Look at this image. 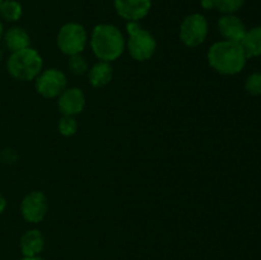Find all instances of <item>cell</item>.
Returning <instances> with one entry per match:
<instances>
[{"instance_id": "cb8c5ba5", "label": "cell", "mask_w": 261, "mask_h": 260, "mask_svg": "<svg viewBox=\"0 0 261 260\" xmlns=\"http://www.w3.org/2000/svg\"><path fill=\"white\" fill-rule=\"evenodd\" d=\"M2 36H3V23L0 22V38H2Z\"/></svg>"}, {"instance_id": "7a4b0ae2", "label": "cell", "mask_w": 261, "mask_h": 260, "mask_svg": "<svg viewBox=\"0 0 261 260\" xmlns=\"http://www.w3.org/2000/svg\"><path fill=\"white\" fill-rule=\"evenodd\" d=\"M91 47L101 61H114L125 50V38L117 27L112 24H97L91 35Z\"/></svg>"}, {"instance_id": "2e32d148", "label": "cell", "mask_w": 261, "mask_h": 260, "mask_svg": "<svg viewBox=\"0 0 261 260\" xmlns=\"http://www.w3.org/2000/svg\"><path fill=\"white\" fill-rule=\"evenodd\" d=\"M22 13V5L15 0H3L0 5V17L8 22H17Z\"/></svg>"}, {"instance_id": "9c48e42d", "label": "cell", "mask_w": 261, "mask_h": 260, "mask_svg": "<svg viewBox=\"0 0 261 260\" xmlns=\"http://www.w3.org/2000/svg\"><path fill=\"white\" fill-rule=\"evenodd\" d=\"M117 14L129 22H138L147 17L152 8V0H115Z\"/></svg>"}, {"instance_id": "ac0fdd59", "label": "cell", "mask_w": 261, "mask_h": 260, "mask_svg": "<svg viewBox=\"0 0 261 260\" xmlns=\"http://www.w3.org/2000/svg\"><path fill=\"white\" fill-rule=\"evenodd\" d=\"M245 0H213L214 8L224 14H233L244 5Z\"/></svg>"}, {"instance_id": "7402d4cb", "label": "cell", "mask_w": 261, "mask_h": 260, "mask_svg": "<svg viewBox=\"0 0 261 260\" xmlns=\"http://www.w3.org/2000/svg\"><path fill=\"white\" fill-rule=\"evenodd\" d=\"M5 208H7V200H5L4 195L0 193V214L5 211Z\"/></svg>"}, {"instance_id": "5b68a950", "label": "cell", "mask_w": 261, "mask_h": 260, "mask_svg": "<svg viewBox=\"0 0 261 260\" xmlns=\"http://www.w3.org/2000/svg\"><path fill=\"white\" fill-rule=\"evenodd\" d=\"M87 45V31L79 23H66L58 33V47L65 55L81 54Z\"/></svg>"}, {"instance_id": "8992f818", "label": "cell", "mask_w": 261, "mask_h": 260, "mask_svg": "<svg viewBox=\"0 0 261 260\" xmlns=\"http://www.w3.org/2000/svg\"><path fill=\"white\" fill-rule=\"evenodd\" d=\"M208 35V22L201 14H190L180 25V38L188 47H196L205 41Z\"/></svg>"}, {"instance_id": "e0dca14e", "label": "cell", "mask_w": 261, "mask_h": 260, "mask_svg": "<svg viewBox=\"0 0 261 260\" xmlns=\"http://www.w3.org/2000/svg\"><path fill=\"white\" fill-rule=\"evenodd\" d=\"M59 133L64 137H71L76 133L78 130V121L75 120L74 116H66L63 115L60 120H59Z\"/></svg>"}, {"instance_id": "603a6c76", "label": "cell", "mask_w": 261, "mask_h": 260, "mask_svg": "<svg viewBox=\"0 0 261 260\" xmlns=\"http://www.w3.org/2000/svg\"><path fill=\"white\" fill-rule=\"evenodd\" d=\"M20 260H45V259H42V257H38V256H32V257H23V259H20Z\"/></svg>"}, {"instance_id": "ffe728a7", "label": "cell", "mask_w": 261, "mask_h": 260, "mask_svg": "<svg viewBox=\"0 0 261 260\" xmlns=\"http://www.w3.org/2000/svg\"><path fill=\"white\" fill-rule=\"evenodd\" d=\"M245 89L251 96H260L261 94V73H254L247 76L245 82Z\"/></svg>"}, {"instance_id": "d6986e66", "label": "cell", "mask_w": 261, "mask_h": 260, "mask_svg": "<svg viewBox=\"0 0 261 260\" xmlns=\"http://www.w3.org/2000/svg\"><path fill=\"white\" fill-rule=\"evenodd\" d=\"M68 66L70 69L71 73L76 74V75H82L87 71L88 69V64L84 56H82L81 54H76V55L69 56L68 60Z\"/></svg>"}, {"instance_id": "8fae6325", "label": "cell", "mask_w": 261, "mask_h": 260, "mask_svg": "<svg viewBox=\"0 0 261 260\" xmlns=\"http://www.w3.org/2000/svg\"><path fill=\"white\" fill-rule=\"evenodd\" d=\"M218 30L227 41L241 42L246 33V27L239 17L233 14H226L218 20Z\"/></svg>"}, {"instance_id": "d4e9b609", "label": "cell", "mask_w": 261, "mask_h": 260, "mask_svg": "<svg viewBox=\"0 0 261 260\" xmlns=\"http://www.w3.org/2000/svg\"><path fill=\"white\" fill-rule=\"evenodd\" d=\"M2 58H3V54H2V50H0V61H2Z\"/></svg>"}, {"instance_id": "3957f363", "label": "cell", "mask_w": 261, "mask_h": 260, "mask_svg": "<svg viewBox=\"0 0 261 260\" xmlns=\"http://www.w3.org/2000/svg\"><path fill=\"white\" fill-rule=\"evenodd\" d=\"M43 61L35 48H23L12 53L7 63L10 75L20 82H30L37 78L42 70Z\"/></svg>"}, {"instance_id": "44dd1931", "label": "cell", "mask_w": 261, "mask_h": 260, "mask_svg": "<svg viewBox=\"0 0 261 260\" xmlns=\"http://www.w3.org/2000/svg\"><path fill=\"white\" fill-rule=\"evenodd\" d=\"M201 7L204 9H212V8H214L213 0H201Z\"/></svg>"}, {"instance_id": "4fadbf2b", "label": "cell", "mask_w": 261, "mask_h": 260, "mask_svg": "<svg viewBox=\"0 0 261 260\" xmlns=\"http://www.w3.org/2000/svg\"><path fill=\"white\" fill-rule=\"evenodd\" d=\"M114 71L107 61H98L91 68L88 73V82L94 88H101L111 82Z\"/></svg>"}, {"instance_id": "52a82bcc", "label": "cell", "mask_w": 261, "mask_h": 260, "mask_svg": "<svg viewBox=\"0 0 261 260\" xmlns=\"http://www.w3.org/2000/svg\"><path fill=\"white\" fill-rule=\"evenodd\" d=\"M66 75L59 69H47L36 78V91L45 98H56L66 88Z\"/></svg>"}, {"instance_id": "30bf717a", "label": "cell", "mask_w": 261, "mask_h": 260, "mask_svg": "<svg viewBox=\"0 0 261 260\" xmlns=\"http://www.w3.org/2000/svg\"><path fill=\"white\" fill-rule=\"evenodd\" d=\"M59 110L66 116H75L81 114L86 106V94L81 88L71 87L65 88V91L59 96Z\"/></svg>"}, {"instance_id": "484cf974", "label": "cell", "mask_w": 261, "mask_h": 260, "mask_svg": "<svg viewBox=\"0 0 261 260\" xmlns=\"http://www.w3.org/2000/svg\"><path fill=\"white\" fill-rule=\"evenodd\" d=\"M2 3H3V0H0V5H2Z\"/></svg>"}, {"instance_id": "6da1fadb", "label": "cell", "mask_w": 261, "mask_h": 260, "mask_svg": "<svg viewBox=\"0 0 261 260\" xmlns=\"http://www.w3.org/2000/svg\"><path fill=\"white\" fill-rule=\"evenodd\" d=\"M208 63L216 71L223 75H234L244 69L246 55L239 42L218 41L208 50Z\"/></svg>"}, {"instance_id": "7c38bea8", "label": "cell", "mask_w": 261, "mask_h": 260, "mask_svg": "<svg viewBox=\"0 0 261 260\" xmlns=\"http://www.w3.org/2000/svg\"><path fill=\"white\" fill-rule=\"evenodd\" d=\"M45 247V237L38 229H30L20 239V250L25 257L37 256Z\"/></svg>"}, {"instance_id": "277c9868", "label": "cell", "mask_w": 261, "mask_h": 260, "mask_svg": "<svg viewBox=\"0 0 261 260\" xmlns=\"http://www.w3.org/2000/svg\"><path fill=\"white\" fill-rule=\"evenodd\" d=\"M129 33L127 50L130 56L137 61H147L154 55L157 48V41L152 33L143 30L138 22H129L126 25Z\"/></svg>"}, {"instance_id": "5bb4252c", "label": "cell", "mask_w": 261, "mask_h": 260, "mask_svg": "<svg viewBox=\"0 0 261 260\" xmlns=\"http://www.w3.org/2000/svg\"><path fill=\"white\" fill-rule=\"evenodd\" d=\"M4 42L12 53L30 47V35L20 27H12L5 32Z\"/></svg>"}, {"instance_id": "ba28073f", "label": "cell", "mask_w": 261, "mask_h": 260, "mask_svg": "<svg viewBox=\"0 0 261 260\" xmlns=\"http://www.w3.org/2000/svg\"><path fill=\"white\" fill-rule=\"evenodd\" d=\"M47 209L48 201L42 191H31L20 203V213L23 219L30 223H38L43 221L47 214Z\"/></svg>"}, {"instance_id": "9a60e30c", "label": "cell", "mask_w": 261, "mask_h": 260, "mask_svg": "<svg viewBox=\"0 0 261 260\" xmlns=\"http://www.w3.org/2000/svg\"><path fill=\"white\" fill-rule=\"evenodd\" d=\"M240 45L244 48L246 58H254L261 55V27H254L246 31Z\"/></svg>"}]
</instances>
